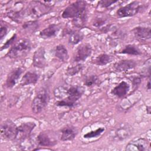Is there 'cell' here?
<instances>
[{"label": "cell", "instance_id": "obj_1", "mask_svg": "<svg viewBox=\"0 0 151 151\" xmlns=\"http://www.w3.org/2000/svg\"><path fill=\"white\" fill-rule=\"evenodd\" d=\"M84 92V88L80 86H72L65 91L67 97L55 102V105L59 107H73L76 102L81 97Z\"/></svg>", "mask_w": 151, "mask_h": 151}, {"label": "cell", "instance_id": "obj_2", "mask_svg": "<svg viewBox=\"0 0 151 151\" xmlns=\"http://www.w3.org/2000/svg\"><path fill=\"white\" fill-rule=\"evenodd\" d=\"M51 6L40 1H32L25 11V14L33 18H38L51 11Z\"/></svg>", "mask_w": 151, "mask_h": 151}, {"label": "cell", "instance_id": "obj_3", "mask_svg": "<svg viewBox=\"0 0 151 151\" xmlns=\"http://www.w3.org/2000/svg\"><path fill=\"white\" fill-rule=\"evenodd\" d=\"M31 49V43L29 40L22 39L16 42L9 50L6 56L16 59L25 55Z\"/></svg>", "mask_w": 151, "mask_h": 151}, {"label": "cell", "instance_id": "obj_4", "mask_svg": "<svg viewBox=\"0 0 151 151\" xmlns=\"http://www.w3.org/2000/svg\"><path fill=\"white\" fill-rule=\"evenodd\" d=\"M49 101L50 95L48 91L44 88L40 90L32 101L31 109L32 112L35 114L41 112L48 105Z\"/></svg>", "mask_w": 151, "mask_h": 151}, {"label": "cell", "instance_id": "obj_5", "mask_svg": "<svg viewBox=\"0 0 151 151\" xmlns=\"http://www.w3.org/2000/svg\"><path fill=\"white\" fill-rule=\"evenodd\" d=\"M87 11V4L84 1H77L67 6L62 13L64 18H74Z\"/></svg>", "mask_w": 151, "mask_h": 151}, {"label": "cell", "instance_id": "obj_6", "mask_svg": "<svg viewBox=\"0 0 151 151\" xmlns=\"http://www.w3.org/2000/svg\"><path fill=\"white\" fill-rule=\"evenodd\" d=\"M18 133V127L11 120H5L1 124V134L4 138L13 140L16 139Z\"/></svg>", "mask_w": 151, "mask_h": 151}, {"label": "cell", "instance_id": "obj_7", "mask_svg": "<svg viewBox=\"0 0 151 151\" xmlns=\"http://www.w3.org/2000/svg\"><path fill=\"white\" fill-rule=\"evenodd\" d=\"M140 8V5L138 1L131 2L127 5L120 8L116 12V15L120 18L130 17L138 13Z\"/></svg>", "mask_w": 151, "mask_h": 151}, {"label": "cell", "instance_id": "obj_8", "mask_svg": "<svg viewBox=\"0 0 151 151\" xmlns=\"http://www.w3.org/2000/svg\"><path fill=\"white\" fill-rule=\"evenodd\" d=\"M91 53L92 48L90 44H81L76 50L74 56V61L76 63L84 61L91 55Z\"/></svg>", "mask_w": 151, "mask_h": 151}, {"label": "cell", "instance_id": "obj_9", "mask_svg": "<svg viewBox=\"0 0 151 151\" xmlns=\"http://www.w3.org/2000/svg\"><path fill=\"white\" fill-rule=\"evenodd\" d=\"M149 149V143L145 138H137L130 141L126 146L127 151H146Z\"/></svg>", "mask_w": 151, "mask_h": 151}, {"label": "cell", "instance_id": "obj_10", "mask_svg": "<svg viewBox=\"0 0 151 151\" xmlns=\"http://www.w3.org/2000/svg\"><path fill=\"white\" fill-rule=\"evenodd\" d=\"M36 124L34 122H27L21 124L18 127V133L16 139L22 141L29 138V135Z\"/></svg>", "mask_w": 151, "mask_h": 151}, {"label": "cell", "instance_id": "obj_11", "mask_svg": "<svg viewBox=\"0 0 151 151\" xmlns=\"http://www.w3.org/2000/svg\"><path fill=\"white\" fill-rule=\"evenodd\" d=\"M60 139L62 141H71L74 139L78 134V130L76 127L68 124L63 127L60 131Z\"/></svg>", "mask_w": 151, "mask_h": 151}, {"label": "cell", "instance_id": "obj_12", "mask_svg": "<svg viewBox=\"0 0 151 151\" xmlns=\"http://www.w3.org/2000/svg\"><path fill=\"white\" fill-rule=\"evenodd\" d=\"M45 49L41 47L38 48L35 52L33 55L32 64L37 68H44L47 65V62L45 55Z\"/></svg>", "mask_w": 151, "mask_h": 151}, {"label": "cell", "instance_id": "obj_13", "mask_svg": "<svg viewBox=\"0 0 151 151\" xmlns=\"http://www.w3.org/2000/svg\"><path fill=\"white\" fill-rule=\"evenodd\" d=\"M133 35L136 40L139 41H145L151 38V29L150 27H136L132 30Z\"/></svg>", "mask_w": 151, "mask_h": 151}, {"label": "cell", "instance_id": "obj_14", "mask_svg": "<svg viewBox=\"0 0 151 151\" xmlns=\"http://www.w3.org/2000/svg\"><path fill=\"white\" fill-rule=\"evenodd\" d=\"M23 70L21 67H17L12 70L8 75L5 84L8 88L13 87L17 83L18 79L22 74Z\"/></svg>", "mask_w": 151, "mask_h": 151}, {"label": "cell", "instance_id": "obj_15", "mask_svg": "<svg viewBox=\"0 0 151 151\" xmlns=\"http://www.w3.org/2000/svg\"><path fill=\"white\" fill-rule=\"evenodd\" d=\"M136 62L133 60H122L116 63L114 68L116 71L124 72L133 69L136 67Z\"/></svg>", "mask_w": 151, "mask_h": 151}, {"label": "cell", "instance_id": "obj_16", "mask_svg": "<svg viewBox=\"0 0 151 151\" xmlns=\"http://www.w3.org/2000/svg\"><path fill=\"white\" fill-rule=\"evenodd\" d=\"M129 88V84L125 81H122L111 90V93L119 98H123L127 95Z\"/></svg>", "mask_w": 151, "mask_h": 151}, {"label": "cell", "instance_id": "obj_17", "mask_svg": "<svg viewBox=\"0 0 151 151\" xmlns=\"http://www.w3.org/2000/svg\"><path fill=\"white\" fill-rule=\"evenodd\" d=\"M37 143L41 146H51L56 143V140L45 132H41L37 137Z\"/></svg>", "mask_w": 151, "mask_h": 151}, {"label": "cell", "instance_id": "obj_18", "mask_svg": "<svg viewBox=\"0 0 151 151\" xmlns=\"http://www.w3.org/2000/svg\"><path fill=\"white\" fill-rule=\"evenodd\" d=\"M60 31V27L55 24H50L40 31V36L43 39H48L55 37Z\"/></svg>", "mask_w": 151, "mask_h": 151}, {"label": "cell", "instance_id": "obj_19", "mask_svg": "<svg viewBox=\"0 0 151 151\" xmlns=\"http://www.w3.org/2000/svg\"><path fill=\"white\" fill-rule=\"evenodd\" d=\"M132 133V127L129 125H123L118 127L115 132V136L119 140H123L129 137Z\"/></svg>", "mask_w": 151, "mask_h": 151}, {"label": "cell", "instance_id": "obj_20", "mask_svg": "<svg viewBox=\"0 0 151 151\" xmlns=\"http://www.w3.org/2000/svg\"><path fill=\"white\" fill-rule=\"evenodd\" d=\"M39 78V75L35 73L28 71L24 74L22 76L20 84L22 86L29 85V84H35Z\"/></svg>", "mask_w": 151, "mask_h": 151}, {"label": "cell", "instance_id": "obj_21", "mask_svg": "<svg viewBox=\"0 0 151 151\" xmlns=\"http://www.w3.org/2000/svg\"><path fill=\"white\" fill-rule=\"evenodd\" d=\"M54 55L56 58L63 62H65L69 58L67 49L63 44L57 45L54 49Z\"/></svg>", "mask_w": 151, "mask_h": 151}, {"label": "cell", "instance_id": "obj_22", "mask_svg": "<svg viewBox=\"0 0 151 151\" xmlns=\"http://www.w3.org/2000/svg\"><path fill=\"white\" fill-rule=\"evenodd\" d=\"M84 34L78 30L71 31L69 34L68 42L71 44L76 45L80 42L84 38Z\"/></svg>", "mask_w": 151, "mask_h": 151}, {"label": "cell", "instance_id": "obj_23", "mask_svg": "<svg viewBox=\"0 0 151 151\" xmlns=\"http://www.w3.org/2000/svg\"><path fill=\"white\" fill-rule=\"evenodd\" d=\"M87 11L83 12L82 14L78 15L75 18H73L72 22L73 24L77 28H83L87 22Z\"/></svg>", "mask_w": 151, "mask_h": 151}, {"label": "cell", "instance_id": "obj_24", "mask_svg": "<svg viewBox=\"0 0 151 151\" xmlns=\"http://www.w3.org/2000/svg\"><path fill=\"white\" fill-rule=\"evenodd\" d=\"M113 60V57L106 53H103L98 55L94 60V63L97 65H106L111 63Z\"/></svg>", "mask_w": 151, "mask_h": 151}, {"label": "cell", "instance_id": "obj_25", "mask_svg": "<svg viewBox=\"0 0 151 151\" xmlns=\"http://www.w3.org/2000/svg\"><path fill=\"white\" fill-rule=\"evenodd\" d=\"M120 54H126L133 55H139L141 54V51L137 47L133 44H128L119 52Z\"/></svg>", "mask_w": 151, "mask_h": 151}, {"label": "cell", "instance_id": "obj_26", "mask_svg": "<svg viewBox=\"0 0 151 151\" xmlns=\"http://www.w3.org/2000/svg\"><path fill=\"white\" fill-rule=\"evenodd\" d=\"M84 68V65L82 64H78L76 65H74L73 67H70L67 68L66 70V74L68 76H73L80 71H81Z\"/></svg>", "mask_w": 151, "mask_h": 151}, {"label": "cell", "instance_id": "obj_27", "mask_svg": "<svg viewBox=\"0 0 151 151\" xmlns=\"http://www.w3.org/2000/svg\"><path fill=\"white\" fill-rule=\"evenodd\" d=\"M38 27V23L37 21H28L22 25V28L25 30L34 32Z\"/></svg>", "mask_w": 151, "mask_h": 151}, {"label": "cell", "instance_id": "obj_28", "mask_svg": "<svg viewBox=\"0 0 151 151\" xmlns=\"http://www.w3.org/2000/svg\"><path fill=\"white\" fill-rule=\"evenodd\" d=\"M98 81V77L96 75H90L87 76L84 81V84L86 86L91 87L93 86H94Z\"/></svg>", "mask_w": 151, "mask_h": 151}, {"label": "cell", "instance_id": "obj_29", "mask_svg": "<svg viewBox=\"0 0 151 151\" xmlns=\"http://www.w3.org/2000/svg\"><path fill=\"white\" fill-rule=\"evenodd\" d=\"M104 131V128L103 127H99L97 129L95 130H92L90 131L85 134H84V137L86 139H90V138H93V137H96L100 136L103 132Z\"/></svg>", "mask_w": 151, "mask_h": 151}, {"label": "cell", "instance_id": "obj_30", "mask_svg": "<svg viewBox=\"0 0 151 151\" xmlns=\"http://www.w3.org/2000/svg\"><path fill=\"white\" fill-rule=\"evenodd\" d=\"M106 21V19L102 17H96L94 22H93V25L96 27H100L104 25Z\"/></svg>", "mask_w": 151, "mask_h": 151}, {"label": "cell", "instance_id": "obj_31", "mask_svg": "<svg viewBox=\"0 0 151 151\" xmlns=\"http://www.w3.org/2000/svg\"><path fill=\"white\" fill-rule=\"evenodd\" d=\"M117 1H111V0H102L99 2V5L101 8H106L111 5L117 2Z\"/></svg>", "mask_w": 151, "mask_h": 151}, {"label": "cell", "instance_id": "obj_32", "mask_svg": "<svg viewBox=\"0 0 151 151\" xmlns=\"http://www.w3.org/2000/svg\"><path fill=\"white\" fill-rule=\"evenodd\" d=\"M8 31V28L5 24H2V21L1 22V28H0V39L2 40Z\"/></svg>", "mask_w": 151, "mask_h": 151}, {"label": "cell", "instance_id": "obj_33", "mask_svg": "<svg viewBox=\"0 0 151 151\" xmlns=\"http://www.w3.org/2000/svg\"><path fill=\"white\" fill-rule=\"evenodd\" d=\"M15 39H16V35L15 34V35H13V37H12L11 38L10 40H9L8 41H7L5 42V44L2 47L1 50H2L4 49V48H6L8 47L9 46V45H11V44H12V42H14V41H15Z\"/></svg>", "mask_w": 151, "mask_h": 151}, {"label": "cell", "instance_id": "obj_34", "mask_svg": "<svg viewBox=\"0 0 151 151\" xmlns=\"http://www.w3.org/2000/svg\"><path fill=\"white\" fill-rule=\"evenodd\" d=\"M140 81H141V79H140V77H135L133 78V80H132V82H133L134 86L139 84Z\"/></svg>", "mask_w": 151, "mask_h": 151}, {"label": "cell", "instance_id": "obj_35", "mask_svg": "<svg viewBox=\"0 0 151 151\" xmlns=\"http://www.w3.org/2000/svg\"><path fill=\"white\" fill-rule=\"evenodd\" d=\"M146 87H147V88L148 90H150V81H149V80L147 81Z\"/></svg>", "mask_w": 151, "mask_h": 151}, {"label": "cell", "instance_id": "obj_36", "mask_svg": "<svg viewBox=\"0 0 151 151\" xmlns=\"http://www.w3.org/2000/svg\"><path fill=\"white\" fill-rule=\"evenodd\" d=\"M147 108V109H146L147 110V113H148V114H150V107L149 106H148Z\"/></svg>", "mask_w": 151, "mask_h": 151}]
</instances>
